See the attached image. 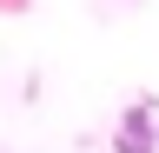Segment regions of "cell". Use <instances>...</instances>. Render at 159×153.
Segmentation results:
<instances>
[{
    "label": "cell",
    "mask_w": 159,
    "mask_h": 153,
    "mask_svg": "<svg viewBox=\"0 0 159 153\" xmlns=\"http://www.w3.org/2000/svg\"><path fill=\"white\" fill-rule=\"evenodd\" d=\"M113 146H119V153H159V127H152V107H146V100L119 113V133H113Z\"/></svg>",
    "instance_id": "obj_1"
}]
</instances>
